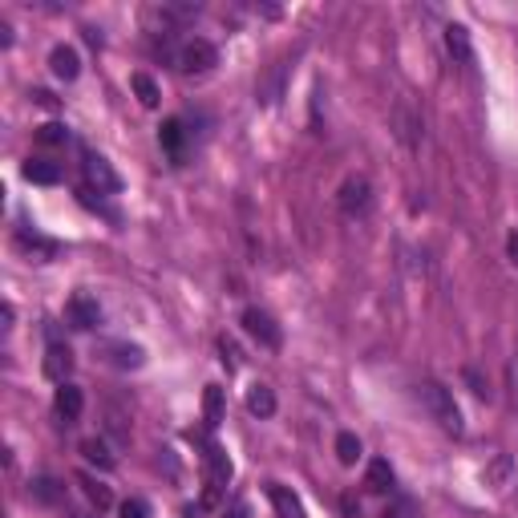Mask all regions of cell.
<instances>
[{
    "instance_id": "1",
    "label": "cell",
    "mask_w": 518,
    "mask_h": 518,
    "mask_svg": "<svg viewBox=\"0 0 518 518\" xmlns=\"http://www.w3.org/2000/svg\"><path fill=\"white\" fill-rule=\"evenodd\" d=\"M417 401H421L425 413L438 421V430H446L449 438H462V433H466L462 409H458L454 393H449L446 385H438V381H421V385H417Z\"/></svg>"
},
{
    "instance_id": "2",
    "label": "cell",
    "mask_w": 518,
    "mask_h": 518,
    "mask_svg": "<svg viewBox=\"0 0 518 518\" xmlns=\"http://www.w3.org/2000/svg\"><path fill=\"white\" fill-rule=\"evenodd\" d=\"M171 61L179 73H211L215 65H219V49H215L207 37H190L174 49Z\"/></svg>"
},
{
    "instance_id": "3",
    "label": "cell",
    "mask_w": 518,
    "mask_h": 518,
    "mask_svg": "<svg viewBox=\"0 0 518 518\" xmlns=\"http://www.w3.org/2000/svg\"><path fill=\"white\" fill-rule=\"evenodd\" d=\"M337 203H340V215H348V219H365V215H369V207H373V187H369V179H365V174L348 179L345 187H340Z\"/></svg>"
},
{
    "instance_id": "4",
    "label": "cell",
    "mask_w": 518,
    "mask_h": 518,
    "mask_svg": "<svg viewBox=\"0 0 518 518\" xmlns=\"http://www.w3.org/2000/svg\"><path fill=\"white\" fill-rule=\"evenodd\" d=\"M239 324H244V332L255 340L259 348H280L283 332H280V324H275L272 316L264 312V308H247V312L239 316Z\"/></svg>"
},
{
    "instance_id": "5",
    "label": "cell",
    "mask_w": 518,
    "mask_h": 518,
    "mask_svg": "<svg viewBox=\"0 0 518 518\" xmlns=\"http://www.w3.org/2000/svg\"><path fill=\"white\" fill-rule=\"evenodd\" d=\"M81 171H86V182L97 187V195H118L122 190V179L102 154H86L81 158Z\"/></svg>"
},
{
    "instance_id": "6",
    "label": "cell",
    "mask_w": 518,
    "mask_h": 518,
    "mask_svg": "<svg viewBox=\"0 0 518 518\" xmlns=\"http://www.w3.org/2000/svg\"><path fill=\"white\" fill-rule=\"evenodd\" d=\"M227 482H231V462H227V454H223L219 446H211V449H207V495H203V503L211 506Z\"/></svg>"
},
{
    "instance_id": "7",
    "label": "cell",
    "mask_w": 518,
    "mask_h": 518,
    "mask_svg": "<svg viewBox=\"0 0 518 518\" xmlns=\"http://www.w3.org/2000/svg\"><path fill=\"white\" fill-rule=\"evenodd\" d=\"M203 13V5H154V8H146V21H154V24H162L166 32L171 29H179V24H190L195 16Z\"/></svg>"
},
{
    "instance_id": "8",
    "label": "cell",
    "mask_w": 518,
    "mask_h": 518,
    "mask_svg": "<svg viewBox=\"0 0 518 518\" xmlns=\"http://www.w3.org/2000/svg\"><path fill=\"white\" fill-rule=\"evenodd\" d=\"M16 247H21L29 259H37V264H49V259L61 255V244H57V239L41 236V231H29V227L16 231Z\"/></svg>"
},
{
    "instance_id": "9",
    "label": "cell",
    "mask_w": 518,
    "mask_h": 518,
    "mask_svg": "<svg viewBox=\"0 0 518 518\" xmlns=\"http://www.w3.org/2000/svg\"><path fill=\"white\" fill-rule=\"evenodd\" d=\"M65 316H69V324L73 328H81V332H89V328H97L102 324V304H97L94 296H73L69 304H65Z\"/></svg>"
},
{
    "instance_id": "10",
    "label": "cell",
    "mask_w": 518,
    "mask_h": 518,
    "mask_svg": "<svg viewBox=\"0 0 518 518\" xmlns=\"http://www.w3.org/2000/svg\"><path fill=\"white\" fill-rule=\"evenodd\" d=\"M158 142H162V150L171 154V162H182V158H187L190 130L182 126V118H166L162 126H158Z\"/></svg>"
},
{
    "instance_id": "11",
    "label": "cell",
    "mask_w": 518,
    "mask_h": 518,
    "mask_svg": "<svg viewBox=\"0 0 518 518\" xmlns=\"http://www.w3.org/2000/svg\"><path fill=\"white\" fill-rule=\"evenodd\" d=\"M102 353H106V361H110L114 369H142V365H146L142 345H126V340H110Z\"/></svg>"
},
{
    "instance_id": "12",
    "label": "cell",
    "mask_w": 518,
    "mask_h": 518,
    "mask_svg": "<svg viewBox=\"0 0 518 518\" xmlns=\"http://www.w3.org/2000/svg\"><path fill=\"white\" fill-rule=\"evenodd\" d=\"M53 409H57V417H61L65 425H73L81 417V409H86V397H81L78 385H69V381H65V385L57 389V397H53Z\"/></svg>"
},
{
    "instance_id": "13",
    "label": "cell",
    "mask_w": 518,
    "mask_h": 518,
    "mask_svg": "<svg viewBox=\"0 0 518 518\" xmlns=\"http://www.w3.org/2000/svg\"><path fill=\"white\" fill-rule=\"evenodd\" d=\"M288 69H291L288 61L272 65V73H267V78L259 81V89H255V102H264V106H275V102H280V97H283V86H288Z\"/></svg>"
},
{
    "instance_id": "14",
    "label": "cell",
    "mask_w": 518,
    "mask_h": 518,
    "mask_svg": "<svg viewBox=\"0 0 518 518\" xmlns=\"http://www.w3.org/2000/svg\"><path fill=\"white\" fill-rule=\"evenodd\" d=\"M49 69H53V78L73 81V78L81 73V57H78V49H73V45H57L53 53H49Z\"/></svg>"
},
{
    "instance_id": "15",
    "label": "cell",
    "mask_w": 518,
    "mask_h": 518,
    "mask_svg": "<svg viewBox=\"0 0 518 518\" xmlns=\"http://www.w3.org/2000/svg\"><path fill=\"white\" fill-rule=\"evenodd\" d=\"M446 49L458 65H470L474 61V45H470V29L466 24H446Z\"/></svg>"
},
{
    "instance_id": "16",
    "label": "cell",
    "mask_w": 518,
    "mask_h": 518,
    "mask_svg": "<svg viewBox=\"0 0 518 518\" xmlns=\"http://www.w3.org/2000/svg\"><path fill=\"white\" fill-rule=\"evenodd\" d=\"M73 373V353L65 345H49V356H45V377L65 385V377Z\"/></svg>"
},
{
    "instance_id": "17",
    "label": "cell",
    "mask_w": 518,
    "mask_h": 518,
    "mask_svg": "<svg viewBox=\"0 0 518 518\" xmlns=\"http://www.w3.org/2000/svg\"><path fill=\"white\" fill-rule=\"evenodd\" d=\"M21 171H24V179L37 182V187H53V182H61V166L49 162V158H29Z\"/></svg>"
},
{
    "instance_id": "18",
    "label": "cell",
    "mask_w": 518,
    "mask_h": 518,
    "mask_svg": "<svg viewBox=\"0 0 518 518\" xmlns=\"http://www.w3.org/2000/svg\"><path fill=\"white\" fill-rule=\"evenodd\" d=\"M365 486L377 490V495L393 490V466L385 462V458H373V462H369V470H365Z\"/></svg>"
},
{
    "instance_id": "19",
    "label": "cell",
    "mask_w": 518,
    "mask_h": 518,
    "mask_svg": "<svg viewBox=\"0 0 518 518\" xmlns=\"http://www.w3.org/2000/svg\"><path fill=\"white\" fill-rule=\"evenodd\" d=\"M81 454H86V462L97 466V470H114V454H110V446H106L102 438L81 441Z\"/></svg>"
},
{
    "instance_id": "20",
    "label": "cell",
    "mask_w": 518,
    "mask_h": 518,
    "mask_svg": "<svg viewBox=\"0 0 518 518\" xmlns=\"http://www.w3.org/2000/svg\"><path fill=\"white\" fill-rule=\"evenodd\" d=\"M247 409H252L255 417H272L275 413V393L267 385H252L247 389Z\"/></svg>"
},
{
    "instance_id": "21",
    "label": "cell",
    "mask_w": 518,
    "mask_h": 518,
    "mask_svg": "<svg viewBox=\"0 0 518 518\" xmlns=\"http://www.w3.org/2000/svg\"><path fill=\"white\" fill-rule=\"evenodd\" d=\"M130 86H134V94H138V102L146 106V110H154L158 97H162V94H158V86H154V78H150V73H134Z\"/></svg>"
},
{
    "instance_id": "22",
    "label": "cell",
    "mask_w": 518,
    "mask_h": 518,
    "mask_svg": "<svg viewBox=\"0 0 518 518\" xmlns=\"http://www.w3.org/2000/svg\"><path fill=\"white\" fill-rule=\"evenodd\" d=\"M272 503H275V511H280V518H304V506H300V498L291 495V490L272 486Z\"/></svg>"
},
{
    "instance_id": "23",
    "label": "cell",
    "mask_w": 518,
    "mask_h": 518,
    "mask_svg": "<svg viewBox=\"0 0 518 518\" xmlns=\"http://www.w3.org/2000/svg\"><path fill=\"white\" fill-rule=\"evenodd\" d=\"M421 122L413 118V114H409V106H397V134H401V142H405V146H417V142H421Z\"/></svg>"
},
{
    "instance_id": "24",
    "label": "cell",
    "mask_w": 518,
    "mask_h": 518,
    "mask_svg": "<svg viewBox=\"0 0 518 518\" xmlns=\"http://www.w3.org/2000/svg\"><path fill=\"white\" fill-rule=\"evenodd\" d=\"M81 486H86V498L97 506V511H106V506H114V495H110V486H102V482H94V478H86L81 474Z\"/></svg>"
},
{
    "instance_id": "25",
    "label": "cell",
    "mask_w": 518,
    "mask_h": 518,
    "mask_svg": "<svg viewBox=\"0 0 518 518\" xmlns=\"http://www.w3.org/2000/svg\"><path fill=\"white\" fill-rule=\"evenodd\" d=\"M337 458L345 466H353L356 458H361V438H356V433H340L337 438Z\"/></svg>"
},
{
    "instance_id": "26",
    "label": "cell",
    "mask_w": 518,
    "mask_h": 518,
    "mask_svg": "<svg viewBox=\"0 0 518 518\" xmlns=\"http://www.w3.org/2000/svg\"><path fill=\"white\" fill-rule=\"evenodd\" d=\"M37 142L41 146H65V142H69V130H65L61 122H45V126L37 130Z\"/></svg>"
},
{
    "instance_id": "27",
    "label": "cell",
    "mask_w": 518,
    "mask_h": 518,
    "mask_svg": "<svg viewBox=\"0 0 518 518\" xmlns=\"http://www.w3.org/2000/svg\"><path fill=\"white\" fill-rule=\"evenodd\" d=\"M482 478H486V486H506V478H511V458L498 454L495 466H490V470H482Z\"/></svg>"
},
{
    "instance_id": "28",
    "label": "cell",
    "mask_w": 518,
    "mask_h": 518,
    "mask_svg": "<svg viewBox=\"0 0 518 518\" xmlns=\"http://www.w3.org/2000/svg\"><path fill=\"white\" fill-rule=\"evenodd\" d=\"M223 421V389L219 385H207V425H219Z\"/></svg>"
},
{
    "instance_id": "29",
    "label": "cell",
    "mask_w": 518,
    "mask_h": 518,
    "mask_svg": "<svg viewBox=\"0 0 518 518\" xmlns=\"http://www.w3.org/2000/svg\"><path fill=\"white\" fill-rule=\"evenodd\" d=\"M37 503H61V486H57L53 478H37L32 482V490H29Z\"/></svg>"
},
{
    "instance_id": "30",
    "label": "cell",
    "mask_w": 518,
    "mask_h": 518,
    "mask_svg": "<svg viewBox=\"0 0 518 518\" xmlns=\"http://www.w3.org/2000/svg\"><path fill=\"white\" fill-rule=\"evenodd\" d=\"M122 518H150V506L142 498H130V503H122Z\"/></svg>"
},
{
    "instance_id": "31",
    "label": "cell",
    "mask_w": 518,
    "mask_h": 518,
    "mask_svg": "<svg viewBox=\"0 0 518 518\" xmlns=\"http://www.w3.org/2000/svg\"><path fill=\"white\" fill-rule=\"evenodd\" d=\"M385 518H413V503H409V498H397V503L385 511Z\"/></svg>"
},
{
    "instance_id": "32",
    "label": "cell",
    "mask_w": 518,
    "mask_h": 518,
    "mask_svg": "<svg viewBox=\"0 0 518 518\" xmlns=\"http://www.w3.org/2000/svg\"><path fill=\"white\" fill-rule=\"evenodd\" d=\"M466 381H470V385H474V393H478V397H490L486 381H482V377H478V373H474V369H466Z\"/></svg>"
},
{
    "instance_id": "33",
    "label": "cell",
    "mask_w": 518,
    "mask_h": 518,
    "mask_svg": "<svg viewBox=\"0 0 518 518\" xmlns=\"http://www.w3.org/2000/svg\"><path fill=\"white\" fill-rule=\"evenodd\" d=\"M506 255H511V264L518 267V231H511V236H506Z\"/></svg>"
},
{
    "instance_id": "34",
    "label": "cell",
    "mask_w": 518,
    "mask_h": 518,
    "mask_svg": "<svg viewBox=\"0 0 518 518\" xmlns=\"http://www.w3.org/2000/svg\"><path fill=\"white\" fill-rule=\"evenodd\" d=\"M32 102H37V106H57V97L49 94V89H37V94H32Z\"/></svg>"
},
{
    "instance_id": "35",
    "label": "cell",
    "mask_w": 518,
    "mask_h": 518,
    "mask_svg": "<svg viewBox=\"0 0 518 518\" xmlns=\"http://www.w3.org/2000/svg\"><path fill=\"white\" fill-rule=\"evenodd\" d=\"M227 518H252V506H247V503H236V506H231V514Z\"/></svg>"
},
{
    "instance_id": "36",
    "label": "cell",
    "mask_w": 518,
    "mask_h": 518,
    "mask_svg": "<svg viewBox=\"0 0 518 518\" xmlns=\"http://www.w3.org/2000/svg\"><path fill=\"white\" fill-rule=\"evenodd\" d=\"M0 45H13V29H8V21H0Z\"/></svg>"
},
{
    "instance_id": "37",
    "label": "cell",
    "mask_w": 518,
    "mask_h": 518,
    "mask_svg": "<svg viewBox=\"0 0 518 518\" xmlns=\"http://www.w3.org/2000/svg\"><path fill=\"white\" fill-rule=\"evenodd\" d=\"M511 381H514V405H518V361L511 365Z\"/></svg>"
}]
</instances>
